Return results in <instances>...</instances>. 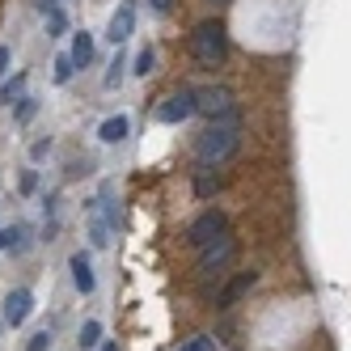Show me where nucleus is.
<instances>
[{
	"instance_id": "a878e982",
	"label": "nucleus",
	"mask_w": 351,
	"mask_h": 351,
	"mask_svg": "<svg viewBox=\"0 0 351 351\" xmlns=\"http://www.w3.org/2000/svg\"><path fill=\"white\" fill-rule=\"evenodd\" d=\"M9 72V47H0V77Z\"/></svg>"
},
{
	"instance_id": "c85d7f7f",
	"label": "nucleus",
	"mask_w": 351,
	"mask_h": 351,
	"mask_svg": "<svg viewBox=\"0 0 351 351\" xmlns=\"http://www.w3.org/2000/svg\"><path fill=\"white\" fill-rule=\"evenodd\" d=\"M0 245H5V233H0Z\"/></svg>"
},
{
	"instance_id": "0eeeda50",
	"label": "nucleus",
	"mask_w": 351,
	"mask_h": 351,
	"mask_svg": "<svg viewBox=\"0 0 351 351\" xmlns=\"http://www.w3.org/2000/svg\"><path fill=\"white\" fill-rule=\"evenodd\" d=\"M132 30H136V5H132V0H123V5L114 9V17H110V26H106V38L110 43H128Z\"/></svg>"
},
{
	"instance_id": "2eb2a0df",
	"label": "nucleus",
	"mask_w": 351,
	"mask_h": 351,
	"mask_svg": "<svg viewBox=\"0 0 351 351\" xmlns=\"http://www.w3.org/2000/svg\"><path fill=\"white\" fill-rule=\"evenodd\" d=\"M21 93H26V72H17L13 81H5V89H0V102L13 106V102H21Z\"/></svg>"
},
{
	"instance_id": "5701e85b",
	"label": "nucleus",
	"mask_w": 351,
	"mask_h": 351,
	"mask_svg": "<svg viewBox=\"0 0 351 351\" xmlns=\"http://www.w3.org/2000/svg\"><path fill=\"white\" fill-rule=\"evenodd\" d=\"M47 347H51V335H47V330H38V335L26 343V351H47Z\"/></svg>"
},
{
	"instance_id": "39448f33",
	"label": "nucleus",
	"mask_w": 351,
	"mask_h": 351,
	"mask_svg": "<svg viewBox=\"0 0 351 351\" xmlns=\"http://www.w3.org/2000/svg\"><path fill=\"white\" fill-rule=\"evenodd\" d=\"M220 233H229V220H224L220 208H212V212H204V216H195V220H191V229H186L191 245H208V241H216Z\"/></svg>"
},
{
	"instance_id": "393cba45",
	"label": "nucleus",
	"mask_w": 351,
	"mask_h": 351,
	"mask_svg": "<svg viewBox=\"0 0 351 351\" xmlns=\"http://www.w3.org/2000/svg\"><path fill=\"white\" fill-rule=\"evenodd\" d=\"M21 191H26V195H30V191H38V173H34V169L21 173Z\"/></svg>"
},
{
	"instance_id": "7ed1b4c3",
	"label": "nucleus",
	"mask_w": 351,
	"mask_h": 351,
	"mask_svg": "<svg viewBox=\"0 0 351 351\" xmlns=\"http://www.w3.org/2000/svg\"><path fill=\"white\" fill-rule=\"evenodd\" d=\"M195 110L208 114L212 123L237 119V110H233V93L224 89V85H204V89H195Z\"/></svg>"
},
{
	"instance_id": "f3484780",
	"label": "nucleus",
	"mask_w": 351,
	"mask_h": 351,
	"mask_svg": "<svg viewBox=\"0 0 351 351\" xmlns=\"http://www.w3.org/2000/svg\"><path fill=\"white\" fill-rule=\"evenodd\" d=\"M153 60H157L153 47H144V51H136V60H132V64H136L132 72H136V77H148V72H153Z\"/></svg>"
},
{
	"instance_id": "f257e3e1",
	"label": "nucleus",
	"mask_w": 351,
	"mask_h": 351,
	"mask_svg": "<svg viewBox=\"0 0 351 351\" xmlns=\"http://www.w3.org/2000/svg\"><path fill=\"white\" fill-rule=\"evenodd\" d=\"M241 144V132H237V119H224V123H208L204 136L195 140V157L199 165H220L224 157H233Z\"/></svg>"
},
{
	"instance_id": "6ab92c4d",
	"label": "nucleus",
	"mask_w": 351,
	"mask_h": 351,
	"mask_svg": "<svg viewBox=\"0 0 351 351\" xmlns=\"http://www.w3.org/2000/svg\"><path fill=\"white\" fill-rule=\"evenodd\" d=\"M97 339H102V322H85L81 326V347H97Z\"/></svg>"
},
{
	"instance_id": "9d476101",
	"label": "nucleus",
	"mask_w": 351,
	"mask_h": 351,
	"mask_svg": "<svg viewBox=\"0 0 351 351\" xmlns=\"http://www.w3.org/2000/svg\"><path fill=\"white\" fill-rule=\"evenodd\" d=\"M72 284H77V292H93V267H89V254H81V250H77V254H72Z\"/></svg>"
},
{
	"instance_id": "cd10ccee",
	"label": "nucleus",
	"mask_w": 351,
	"mask_h": 351,
	"mask_svg": "<svg viewBox=\"0 0 351 351\" xmlns=\"http://www.w3.org/2000/svg\"><path fill=\"white\" fill-rule=\"evenodd\" d=\"M102 351H119V347H114V343H106V347H102Z\"/></svg>"
},
{
	"instance_id": "ddd939ff",
	"label": "nucleus",
	"mask_w": 351,
	"mask_h": 351,
	"mask_svg": "<svg viewBox=\"0 0 351 351\" xmlns=\"http://www.w3.org/2000/svg\"><path fill=\"white\" fill-rule=\"evenodd\" d=\"M68 56H72V64H77V68H89V60H93V34L81 30L77 38H72V51Z\"/></svg>"
},
{
	"instance_id": "f03ea898",
	"label": "nucleus",
	"mask_w": 351,
	"mask_h": 351,
	"mask_svg": "<svg viewBox=\"0 0 351 351\" xmlns=\"http://www.w3.org/2000/svg\"><path fill=\"white\" fill-rule=\"evenodd\" d=\"M191 51H195V60L204 68L224 64V56H229V34H224L220 21H199L195 34H191Z\"/></svg>"
},
{
	"instance_id": "a211bd4d",
	"label": "nucleus",
	"mask_w": 351,
	"mask_h": 351,
	"mask_svg": "<svg viewBox=\"0 0 351 351\" xmlns=\"http://www.w3.org/2000/svg\"><path fill=\"white\" fill-rule=\"evenodd\" d=\"M72 72H77V64H72V56H60L56 60V85H68Z\"/></svg>"
},
{
	"instance_id": "aec40b11",
	"label": "nucleus",
	"mask_w": 351,
	"mask_h": 351,
	"mask_svg": "<svg viewBox=\"0 0 351 351\" xmlns=\"http://www.w3.org/2000/svg\"><path fill=\"white\" fill-rule=\"evenodd\" d=\"M34 110H38V102H34V97H21L13 119H17V123H30V119H34Z\"/></svg>"
},
{
	"instance_id": "dca6fc26",
	"label": "nucleus",
	"mask_w": 351,
	"mask_h": 351,
	"mask_svg": "<svg viewBox=\"0 0 351 351\" xmlns=\"http://www.w3.org/2000/svg\"><path fill=\"white\" fill-rule=\"evenodd\" d=\"M26 237H30L26 224H17V229H5V245L13 250V254H21V250H26Z\"/></svg>"
},
{
	"instance_id": "1a4fd4ad",
	"label": "nucleus",
	"mask_w": 351,
	"mask_h": 351,
	"mask_svg": "<svg viewBox=\"0 0 351 351\" xmlns=\"http://www.w3.org/2000/svg\"><path fill=\"white\" fill-rule=\"evenodd\" d=\"M30 309H34V296H30L26 288H17V292L5 296V322H9V326H21V322L30 317Z\"/></svg>"
},
{
	"instance_id": "4be33fe9",
	"label": "nucleus",
	"mask_w": 351,
	"mask_h": 351,
	"mask_svg": "<svg viewBox=\"0 0 351 351\" xmlns=\"http://www.w3.org/2000/svg\"><path fill=\"white\" fill-rule=\"evenodd\" d=\"M173 351H212V339L199 335V339H191V343H182V347H173Z\"/></svg>"
},
{
	"instance_id": "4468645a",
	"label": "nucleus",
	"mask_w": 351,
	"mask_h": 351,
	"mask_svg": "<svg viewBox=\"0 0 351 351\" xmlns=\"http://www.w3.org/2000/svg\"><path fill=\"white\" fill-rule=\"evenodd\" d=\"M43 13H47V34H51V38L68 30V17H64V9H56L51 0H43Z\"/></svg>"
},
{
	"instance_id": "b1692460",
	"label": "nucleus",
	"mask_w": 351,
	"mask_h": 351,
	"mask_svg": "<svg viewBox=\"0 0 351 351\" xmlns=\"http://www.w3.org/2000/svg\"><path fill=\"white\" fill-rule=\"evenodd\" d=\"M47 153H51V140H34V144H30V157H34V161H43Z\"/></svg>"
},
{
	"instance_id": "412c9836",
	"label": "nucleus",
	"mask_w": 351,
	"mask_h": 351,
	"mask_svg": "<svg viewBox=\"0 0 351 351\" xmlns=\"http://www.w3.org/2000/svg\"><path fill=\"white\" fill-rule=\"evenodd\" d=\"M123 68H128V60H114L110 72H106V89H119L123 85Z\"/></svg>"
},
{
	"instance_id": "bb28decb",
	"label": "nucleus",
	"mask_w": 351,
	"mask_h": 351,
	"mask_svg": "<svg viewBox=\"0 0 351 351\" xmlns=\"http://www.w3.org/2000/svg\"><path fill=\"white\" fill-rule=\"evenodd\" d=\"M169 5H173V0H153V9H157V13H169Z\"/></svg>"
},
{
	"instance_id": "6e6552de",
	"label": "nucleus",
	"mask_w": 351,
	"mask_h": 351,
	"mask_svg": "<svg viewBox=\"0 0 351 351\" xmlns=\"http://www.w3.org/2000/svg\"><path fill=\"white\" fill-rule=\"evenodd\" d=\"M254 284H258V275H254V271H241L237 280H229V284H224V292L216 296V309H233V305H237V300H241L250 288H254Z\"/></svg>"
},
{
	"instance_id": "9b49d317",
	"label": "nucleus",
	"mask_w": 351,
	"mask_h": 351,
	"mask_svg": "<svg viewBox=\"0 0 351 351\" xmlns=\"http://www.w3.org/2000/svg\"><path fill=\"white\" fill-rule=\"evenodd\" d=\"M128 128H132L128 114H110L102 128H97V140H102V144H123V140H128Z\"/></svg>"
},
{
	"instance_id": "20e7f679",
	"label": "nucleus",
	"mask_w": 351,
	"mask_h": 351,
	"mask_svg": "<svg viewBox=\"0 0 351 351\" xmlns=\"http://www.w3.org/2000/svg\"><path fill=\"white\" fill-rule=\"evenodd\" d=\"M233 254H237V241H233L229 233H220L216 241L199 245V271H204V275H212V271H224V267L233 263Z\"/></svg>"
},
{
	"instance_id": "423d86ee",
	"label": "nucleus",
	"mask_w": 351,
	"mask_h": 351,
	"mask_svg": "<svg viewBox=\"0 0 351 351\" xmlns=\"http://www.w3.org/2000/svg\"><path fill=\"white\" fill-rule=\"evenodd\" d=\"M195 114V89H182V93H169L165 102L157 106V119L161 123H182Z\"/></svg>"
},
{
	"instance_id": "f8f14e48",
	"label": "nucleus",
	"mask_w": 351,
	"mask_h": 351,
	"mask_svg": "<svg viewBox=\"0 0 351 351\" xmlns=\"http://www.w3.org/2000/svg\"><path fill=\"white\" fill-rule=\"evenodd\" d=\"M220 186H224V178H220L216 169H199V173H195V195H199V199H212Z\"/></svg>"
}]
</instances>
